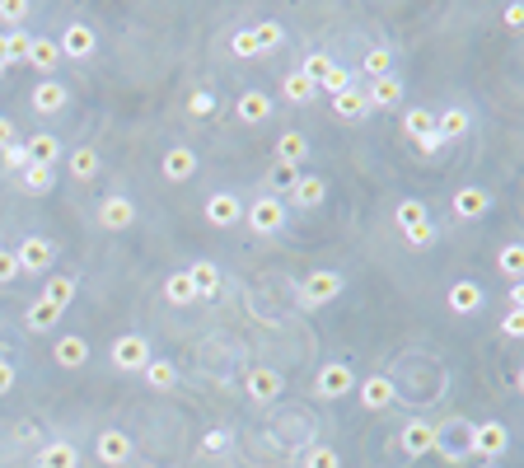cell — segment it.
Returning a JSON list of instances; mask_svg holds the SVG:
<instances>
[{
  "label": "cell",
  "mask_w": 524,
  "mask_h": 468,
  "mask_svg": "<svg viewBox=\"0 0 524 468\" xmlns=\"http://www.w3.org/2000/svg\"><path fill=\"white\" fill-rule=\"evenodd\" d=\"M14 258H19V272H47V267H52V244L29 234V239L14 249Z\"/></svg>",
  "instance_id": "cell-12"
},
{
  "label": "cell",
  "mask_w": 524,
  "mask_h": 468,
  "mask_svg": "<svg viewBox=\"0 0 524 468\" xmlns=\"http://www.w3.org/2000/svg\"><path fill=\"white\" fill-rule=\"evenodd\" d=\"M468 127H473V118H468L463 108H445V113L435 118V136H440V141H459V136H468Z\"/></svg>",
  "instance_id": "cell-25"
},
{
  "label": "cell",
  "mask_w": 524,
  "mask_h": 468,
  "mask_svg": "<svg viewBox=\"0 0 524 468\" xmlns=\"http://www.w3.org/2000/svg\"><path fill=\"white\" fill-rule=\"evenodd\" d=\"M403 131H407V141H417L422 150H435V146H440L431 108H407V113H403Z\"/></svg>",
  "instance_id": "cell-5"
},
{
  "label": "cell",
  "mask_w": 524,
  "mask_h": 468,
  "mask_svg": "<svg viewBox=\"0 0 524 468\" xmlns=\"http://www.w3.org/2000/svg\"><path fill=\"white\" fill-rule=\"evenodd\" d=\"M267 183H272V192H295V183H300V169H291V164H272Z\"/></svg>",
  "instance_id": "cell-42"
},
{
  "label": "cell",
  "mask_w": 524,
  "mask_h": 468,
  "mask_svg": "<svg viewBox=\"0 0 524 468\" xmlns=\"http://www.w3.org/2000/svg\"><path fill=\"white\" fill-rule=\"evenodd\" d=\"M487 206H491V197L482 187H459L454 192V215L459 220H478V215H487Z\"/></svg>",
  "instance_id": "cell-22"
},
{
  "label": "cell",
  "mask_w": 524,
  "mask_h": 468,
  "mask_svg": "<svg viewBox=\"0 0 524 468\" xmlns=\"http://www.w3.org/2000/svg\"><path fill=\"white\" fill-rule=\"evenodd\" d=\"M258 43H262V52H272V47H281L286 43V29H281V24H258Z\"/></svg>",
  "instance_id": "cell-47"
},
{
  "label": "cell",
  "mask_w": 524,
  "mask_h": 468,
  "mask_svg": "<svg viewBox=\"0 0 524 468\" xmlns=\"http://www.w3.org/2000/svg\"><path fill=\"white\" fill-rule=\"evenodd\" d=\"M14 277H19V258L0 249V286H5V282H14Z\"/></svg>",
  "instance_id": "cell-51"
},
{
  "label": "cell",
  "mask_w": 524,
  "mask_h": 468,
  "mask_svg": "<svg viewBox=\"0 0 524 468\" xmlns=\"http://www.w3.org/2000/svg\"><path fill=\"white\" fill-rule=\"evenodd\" d=\"M24 150H29V164H43V169H52V164L62 159V141H57V136H47V131L29 136V141H24Z\"/></svg>",
  "instance_id": "cell-21"
},
{
  "label": "cell",
  "mask_w": 524,
  "mask_h": 468,
  "mask_svg": "<svg viewBox=\"0 0 524 468\" xmlns=\"http://www.w3.org/2000/svg\"><path fill=\"white\" fill-rule=\"evenodd\" d=\"M187 282H192V291H197V300H215L220 295V267L215 263H192Z\"/></svg>",
  "instance_id": "cell-19"
},
{
  "label": "cell",
  "mask_w": 524,
  "mask_h": 468,
  "mask_svg": "<svg viewBox=\"0 0 524 468\" xmlns=\"http://www.w3.org/2000/svg\"><path fill=\"white\" fill-rule=\"evenodd\" d=\"M136 220V202L131 197H108L103 206H99V225L103 230H127Z\"/></svg>",
  "instance_id": "cell-15"
},
{
  "label": "cell",
  "mask_w": 524,
  "mask_h": 468,
  "mask_svg": "<svg viewBox=\"0 0 524 468\" xmlns=\"http://www.w3.org/2000/svg\"><path fill=\"white\" fill-rule=\"evenodd\" d=\"M52 183H57V178H52V169H43V164H29V169L19 174V187H24V192H33V197L52 192Z\"/></svg>",
  "instance_id": "cell-35"
},
{
  "label": "cell",
  "mask_w": 524,
  "mask_h": 468,
  "mask_svg": "<svg viewBox=\"0 0 524 468\" xmlns=\"http://www.w3.org/2000/svg\"><path fill=\"white\" fill-rule=\"evenodd\" d=\"M398 445H403V454H407V459H422V454H431V450H435V431H431L426 422H407V426H403V435H398Z\"/></svg>",
  "instance_id": "cell-11"
},
{
  "label": "cell",
  "mask_w": 524,
  "mask_h": 468,
  "mask_svg": "<svg viewBox=\"0 0 524 468\" xmlns=\"http://www.w3.org/2000/svg\"><path fill=\"white\" fill-rule=\"evenodd\" d=\"M14 141V127H10V118H0V150H5Z\"/></svg>",
  "instance_id": "cell-54"
},
{
  "label": "cell",
  "mask_w": 524,
  "mask_h": 468,
  "mask_svg": "<svg viewBox=\"0 0 524 468\" xmlns=\"http://www.w3.org/2000/svg\"><path fill=\"white\" fill-rule=\"evenodd\" d=\"M389 66H394V52H389V47H370V52H366V62H361V71H366L370 80H384V75H394Z\"/></svg>",
  "instance_id": "cell-37"
},
{
  "label": "cell",
  "mask_w": 524,
  "mask_h": 468,
  "mask_svg": "<svg viewBox=\"0 0 524 468\" xmlns=\"http://www.w3.org/2000/svg\"><path fill=\"white\" fill-rule=\"evenodd\" d=\"M202 450H206V454H225V450H230V431H220V426L206 431V435H202Z\"/></svg>",
  "instance_id": "cell-49"
},
{
  "label": "cell",
  "mask_w": 524,
  "mask_h": 468,
  "mask_svg": "<svg viewBox=\"0 0 524 468\" xmlns=\"http://www.w3.org/2000/svg\"><path fill=\"white\" fill-rule=\"evenodd\" d=\"M305 71L310 80H314V90H328V94H342V90H351L356 80H351V71L347 66H338L333 57H328V52H314V57L300 66Z\"/></svg>",
  "instance_id": "cell-1"
},
{
  "label": "cell",
  "mask_w": 524,
  "mask_h": 468,
  "mask_svg": "<svg viewBox=\"0 0 524 468\" xmlns=\"http://www.w3.org/2000/svg\"><path fill=\"white\" fill-rule=\"evenodd\" d=\"M370 108H398L403 99V80L398 75H384V80H370V90H366Z\"/></svg>",
  "instance_id": "cell-24"
},
{
  "label": "cell",
  "mask_w": 524,
  "mask_h": 468,
  "mask_svg": "<svg viewBox=\"0 0 524 468\" xmlns=\"http://www.w3.org/2000/svg\"><path fill=\"white\" fill-rule=\"evenodd\" d=\"M243 389H248V398H258V403H272L281 394V375L272 370V366H253L243 375Z\"/></svg>",
  "instance_id": "cell-10"
},
{
  "label": "cell",
  "mask_w": 524,
  "mask_h": 468,
  "mask_svg": "<svg viewBox=\"0 0 524 468\" xmlns=\"http://www.w3.org/2000/svg\"><path fill=\"white\" fill-rule=\"evenodd\" d=\"M159 169H164V178H169V183H187L192 174H197V155H192L187 146H174V150H164Z\"/></svg>",
  "instance_id": "cell-13"
},
{
  "label": "cell",
  "mask_w": 524,
  "mask_h": 468,
  "mask_svg": "<svg viewBox=\"0 0 524 468\" xmlns=\"http://www.w3.org/2000/svg\"><path fill=\"white\" fill-rule=\"evenodd\" d=\"M314 389H319V398H342V394L356 389V375H351V366H338V361H333V366L319 370Z\"/></svg>",
  "instance_id": "cell-7"
},
{
  "label": "cell",
  "mask_w": 524,
  "mask_h": 468,
  "mask_svg": "<svg viewBox=\"0 0 524 468\" xmlns=\"http://www.w3.org/2000/svg\"><path fill=\"white\" fill-rule=\"evenodd\" d=\"M239 215H243V206H239V197H234V192H215V197L206 202V220H211V225H220V230H225V225H234Z\"/></svg>",
  "instance_id": "cell-20"
},
{
  "label": "cell",
  "mask_w": 524,
  "mask_h": 468,
  "mask_svg": "<svg viewBox=\"0 0 524 468\" xmlns=\"http://www.w3.org/2000/svg\"><path fill=\"white\" fill-rule=\"evenodd\" d=\"M29 43H33V38L24 33V29H10V33H5V57H10V62H29Z\"/></svg>",
  "instance_id": "cell-43"
},
{
  "label": "cell",
  "mask_w": 524,
  "mask_h": 468,
  "mask_svg": "<svg viewBox=\"0 0 524 468\" xmlns=\"http://www.w3.org/2000/svg\"><path fill=\"white\" fill-rule=\"evenodd\" d=\"M501 333H506V338H524V310H510V314L501 319Z\"/></svg>",
  "instance_id": "cell-50"
},
{
  "label": "cell",
  "mask_w": 524,
  "mask_h": 468,
  "mask_svg": "<svg viewBox=\"0 0 524 468\" xmlns=\"http://www.w3.org/2000/svg\"><path fill=\"white\" fill-rule=\"evenodd\" d=\"M0 19H5V24H24V19H29V0H0Z\"/></svg>",
  "instance_id": "cell-48"
},
{
  "label": "cell",
  "mask_w": 524,
  "mask_h": 468,
  "mask_svg": "<svg viewBox=\"0 0 524 468\" xmlns=\"http://www.w3.org/2000/svg\"><path fill=\"white\" fill-rule=\"evenodd\" d=\"M29 62H33V71L52 75V71H57V62H62V47L52 43V38H33L29 43Z\"/></svg>",
  "instance_id": "cell-28"
},
{
  "label": "cell",
  "mask_w": 524,
  "mask_h": 468,
  "mask_svg": "<svg viewBox=\"0 0 524 468\" xmlns=\"http://www.w3.org/2000/svg\"><path fill=\"white\" fill-rule=\"evenodd\" d=\"M398 230L407 234V244H417V249H426V244L435 239V225H431V215L422 202H398Z\"/></svg>",
  "instance_id": "cell-2"
},
{
  "label": "cell",
  "mask_w": 524,
  "mask_h": 468,
  "mask_svg": "<svg viewBox=\"0 0 524 468\" xmlns=\"http://www.w3.org/2000/svg\"><path fill=\"white\" fill-rule=\"evenodd\" d=\"M482 300H487V291H482L478 282H454V286H450V310H454V314H478Z\"/></svg>",
  "instance_id": "cell-18"
},
{
  "label": "cell",
  "mask_w": 524,
  "mask_h": 468,
  "mask_svg": "<svg viewBox=\"0 0 524 468\" xmlns=\"http://www.w3.org/2000/svg\"><path fill=\"white\" fill-rule=\"evenodd\" d=\"M43 300H47V305H57V310L66 314V305L75 300V282H71V277H52L47 291H43Z\"/></svg>",
  "instance_id": "cell-38"
},
{
  "label": "cell",
  "mask_w": 524,
  "mask_h": 468,
  "mask_svg": "<svg viewBox=\"0 0 524 468\" xmlns=\"http://www.w3.org/2000/svg\"><path fill=\"white\" fill-rule=\"evenodd\" d=\"M323 197H328V183L319 178V174H300V183H295V192H291V202L295 206H323Z\"/></svg>",
  "instance_id": "cell-23"
},
{
  "label": "cell",
  "mask_w": 524,
  "mask_h": 468,
  "mask_svg": "<svg viewBox=\"0 0 524 468\" xmlns=\"http://www.w3.org/2000/svg\"><path fill=\"white\" fill-rule=\"evenodd\" d=\"M62 57H71V62H85V57H94V47H99V38H94V29L90 24H71V29L62 33Z\"/></svg>",
  "instance_id": "cell-9"
},
{
  "label": "cell",
  "mask_w": 524,
  "mask_h": 468,
  "mask_svg": "<svg viewBox=\"0 0 524 468\" xmlns=\"http://www.w3.org/2000/svg\"><path fill=\"white\" fill-rule=\"evenodd\" d=\"M389 403H394V379H389V375H370V379H361V407L384 412Z\"/></svg>",
  "instance_id": "cell-16"
},
{
  "label": "cell",
  "mask_w": 524,
  "mask_h": 468,
  "mask_svg": "<svg viewBox=\"0 0 524 468\" xmlns=\"http://www.w3.org/2000/svg\"><path fill=\"white\" fill-rule=\"evenodd\" d=\"M38 468H80V450L66 445V440H52V445H43V454H38Z\"/></svg>",
  "instance_id": "cell-27"
},
{
  "label": "cell",
  "mask_w": 524,
  "mask_h": 468,
  "mask_svg": "<svg viewBox=\"0 0 524 468\" xmlns=\"http://www.w3.org/2000/svg\"><path fill=\"white\" fill-rule=\"evenodd\" d=\"M305 468H342V459H338V450H333V445H310Z\"/></svg>",
  "instance_id": "cell-44"
},
{
  "label": "cell",
  "mask_w": 524,
  "mask_h": 468,
  "mask_svg": "<svg viewBox=\"0 0 524 468\" xmlns=\"http://www.w3.org/2000/svg\"><path fill=\"white\" fill-rule=\"evenodd\" d=\"M281 94H286L291 103H310V99H314L319 90H314V80H310L305 71H291V75L281 80Z\"/></svg>",
  "instance_id": "cell-33"
},
{
  "label": "cell",
  "mask_w": 524,
  "mask_h": 468,
  "mask_svg": "<svg viewBox=\"0 0 524 468\" xmlns=\"http://www.w3.org/2000/svg\"><path fill=\"white\" fill-rule=\"evenodd\" d=\"M146 384H150V389H174V384H178V366L174 361H150L146 366Z\"/></svg>",
  "instance_id": "cell-39"
},
{
  "label": "cell",
  "mask_w": 524,
  "mask_h": 468,
  "mask_svg": "<svg viewBox=\"0 0 524 468\" xmlns=\"http://www.w3.org/2000/svg\"><path fill=\"white\" fill-rule=\"evenodd\" d=\"M333 113L342 118V122H361V118H370V99H366V90H342V94H333Z\"/></svg>",
  "instance_id": "cell-14"
},
{
  "label": "cell",
  "mask_w": 524,
  "mask_h": 468,
  "mask_svg": "<svg viewBox=\"0 0 524 468\" xmlns=\"http://www.w3.org/2000/svg\"><path fill=\"white\" fill-rule=\"evenodd\" d=\"M230 52L234 57H262V43H258V29H234V38H230Z\"/></svg>",
  "instance_id": "cell-41"
},
{
  "label": "cell",
  "mask_w": 524,
  "mask_h": 468,
  "mask_svg": "<svg viewBox=\"0 0 524 468\" xmlns=\"http://www.w3.org/2000/svg\"><path fill=\"white\" fill-rule=\"evenodd\" d=\"M473 450H478L482 459H501V454L510 450V431H506L501 422H482V426L473 431Z\"/></svg>",
  "instance_id": "cell-8"
},
{
  "label": "cell",
  "mask_w": 524,
  "mask_h": 468,
  "mask_svg": "<svg viewBox=\"0 0 524 468\" xmlns=\"http://www.w3.org/2000/svg\"><path fill=\"white\" fill-rule=\"evenodd\" d=\"M10 389H14V366L0 361V394H10Z\"/></svg>",
  "instance_id": "cell-52"
},
{
  "label": "cell",
  "mask_w": 524,
  "mask_h": 468,
  "mask_svg": "<svg viewBox=\"0 0 524 468\" xmlns=\"http://www.w3.org/2000/svg\"><path fill=\"white\" fill-rule=\"evenodd\" d=\"M57 323H62V310L47 305V300L38 295L33 305H29V328H33V333H47V328H57Z\"/></svg>",
  "instance_id": "cell-34"
},
{
  "label": "cell",
  "mask_w": 524,
  "mask_h": 468,
  "mask_svg": "<svg viewBox=\"0 0 524 468\" xmlns=\"http://www.w3.org/2000/svg\"><path fill=\"white\" fill-rule=\"evenodd\" d=\"M487 468H496V463H487Z\"/></svg>",
  "instance_id": "cell-55"
},
{
  "label": "cell",
  "mask_w": 524,
  "mask_h": 468,
  "mask_svg": "<svg viewBox=\"0 0 524 468\" xmlns=\"http://www.w3.org/2000/svg\"><path fill=\"white\" fill-rule=\"evenodd\" d=\"M0 159H5V169H14V174L29 169V150H24V141H10L5 150H0Z\"/></svg>",
  "instance_id": "cell-45"
},
{
  "label": "cell",
  "mask_w": 524,
  "mask_h": 468,
  "mask_svg": "<svg viewBox=\"0 0 524 468\" xmlns=\"http://www.w3.org/2000/svg\"><path fill=\"white\" fill-rule=\"evenodd\" d=\"M71 103V90L62 85V80H43V85L33 90V108H38V113H62V108Z\"/></svg>",
  "instance_id": "cell-17"
},
{
  "label": "cell",
  "mask_w": 524,
  "mask_h": 468,
  "mask_svg": "<svg viewBox=\"0 0 524 468\" xmlns=\"http://www.w3.org/2000/svg\"><path fill=\"white\" fill-rule=\"evenodd\" d=\"M243 220H248V230H253V234H277L286 225V202L281 197H258L253 206L243 211Z\"/></svg>",
  "instance_id": "cell-3"
},
{
  "label": "cell",
  "mask_w": 524,
  "mask_h": 468,
  "mask_svg": "<svg viewBox=\"0 0 524 468\" xmlns=\"http://www.w3.org/2000/svg\"><path fill=\"white\" fill-rule=\"evenodd\" d=\"M310 155V141L300 131H286L281 141H277V164H291V169H300V159Z\"/></svg>",
  "instance_id": "cell-30"
},
{
  "label": "cell",
  "mask_w": 524,
  "mask_h": 468,
  "mask_svg": "<svg viewBox=\"0 0 524 468\" xmlns=\"http://www.w3.org/2000/svg\"><path fill=\"white\" fill-rule=\"evenodd\" d=\"M496 267H501L506 282H519V277H524V249H519V244H506L501 258H496Z\"/></svg>",
  "instance_id": "cell-40"
},
{
  "label": "cell",
  "mask_w": 524,
  "mask_h": 468,
  "mask_svg": "<svg viewBox=\"0 0 524 468\" xmlns=\"http://www.w3.org/2000/svg\"><path fill=\"white\" fill-rule=\"evenodd\" d=\"M52 356H57V366H71V370H75V366L90 361V342H85V338H62Z\"/></svg>",
  "instance_id": "cell-31"
},
{
  "label": "cell",
  "mask_w": 524,
  "mask_h": 468,
  "mask_svg": "<svg viewBox=\"0 0 524 468\" xmlns=\"http://www.w3.org/2000/svg\"><path fill=\"white\" fill-rule=\"evenodd\" d=\"M338 295H342V277H338V272H310L305 286H300V300H305L310 310L328 305V300H338Z\"/></svg>",
  "instance_id": "cell-4"
},
{
  "label": "cell",
  "mask_w": 524,
  "mask_h": 468,
  "mask_svg": "<svg viewBox=\"0 0 524 468\" xmlns=\"http://www.w3.org/2000/svg\"><path fill=\"white\" fill-rule=\"evenodd\" d=\"M164 300H169V305H192V300H197V291H192V282H187V272H174V277L164 282Z\"/></svg>",
  "instance_id": "cell-36"
},
{
  "label": "cell",
  "mask_w": 524,
  "mask_h": 468,
  "mask_svg": "<svg viewBox=\"0 0 524 468\" xmlns=\"http://www.w3.org/2000/svg\"><path fill=\"white\" fill-rule=\"evenodd\" d=\"M113 366H118V370H146V366H150V347H146V338H141V333L118 338V342H113Z\"/></svg>",
  "instance_id": "cell-6"
},
{
  "label": "cell",
  "mask_w": 524,
  "mask_h": 468,
  "mask_svg": "<svg viewBox=\"0 0 524 468\" xmlns=\"http://www.w3.org/2000/svg\"><path fill=\"white\" fill-rule=\"evenodd\" d=\"M94 450H99L103 463H127V459H131V440H127L122 431H103Z\"/></svg>",
  "instance_id": "cell-26"
},
{
  "label": "cell",
  "mask_w": 524,
  "mask_h": 468,
  "mask_svg": "<svg viewBox=\"0 0 524 468\" xmlns=\"http://www.w3.org/2000/svg\"><path fill=\"white\" fill-rule=\"evenodd\" d=\"M187 113H192V118H211V113H215V94H211V90H197V94L187 99Z\"/></svg>",
  "instance_id": "cell-46"
},
{
  "label": "cell",
  "mask_w": 524,
  "mask_h": 468,
  "mask_svg": "<svg viewBox=\"0 0 524 468\" xmlns=\"http://www.w3.org/2000/svg\"><path fill=\"white\" fill-rule=\"evenodd\" d=\"M506 24H510V29H519V24H524V5H506Z\"/></svg>",
  "instance_id": "cell-53"
},
{
  "label": "cell",
  "mask_w": 524,
  "mask_h": 468,
  "mask_svg": "<svg viewBox=\"0 0 524 468\" xmlns=\"http://www.w3.org/2000/svg\"><path fill=\"white\" fill-rule=\"evenodd\" d=\"M267 113H272V103H267V94H258V90H253V94H243L239 108H234V118H239L243 127H258Z\"/></svg>",
  "instance_id": "cell-29"
},
{
  "label": "cell",
  "mask_w": 524,
  "mask_h": 468,
  "mask_svg": "<svg viewBox=\"0 0 524 468\" xmlns=\"http://www.w3.org/2000/svg\"><path fill=\"white\" fill-rule=\"evenodd\" d=\"M71 178L75 183H94L99 178V150H71Z\"/></svg>",
  "instance_id": "cell-32"
}]
</instances>
